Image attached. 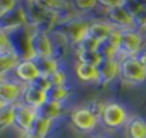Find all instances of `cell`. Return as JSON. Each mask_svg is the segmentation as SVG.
<instances>
[{"label": "cell", "instance_id": "cell-1", "mask_svg": "<svg viewBox=\"0 0 146 138\" xmlns=\"http://www.w3.org/2000/svg\"><path fill=\"white\" fill-rule=\"evenodd\" d=\"M23 9H24L27 24L34 27L37 31L47 33V30H50L54 26L57 13L48 10L44 1H27Z\"/></svg>", "mask_w": 146, "mask_h": 138}, {"label": "cell", "instance_id": "cell-2", "mask_svg": "<svg viewBox=\"0 0 146 138\" xmlns=\"http://www.w3.org/2000/svg\"><path fill=\"white\" fill-rule=\"evenodd\" d=\"M119 77L128 84H141L146 80V67L135 57H125L119 61Z\"/></svg>", "mask_w": 146, "mask_h": 138}, {"label": "cell", "instance_id": "cell-3", "mask_svg": "<svg viewBox=\"0 0 146 138\" xmlns=\"http://www.w3.org/2000/svg\"><path fill=\"white\" fill-rule=\"evenodd\" d=\"M99 118H101L102 124L106 128H111V130L121 128L122 125H125L128 123L126 111L118 102H109V104L104 105L102 110H101Z\"/></svg>", "mask_w": 146, "mask_h": 138}, {"label": "cell", "instance_id": "cell-4", "mask_svg": "<svg viewBox=\"0 0 146 138\" xmlns=\"http://www.w3.org/2000/svg\"><path fill=\"white\" fill-rule=\"evenodd\" d=\"M60 33L71 43H80L88 34L90 23L81 19H70L60 26Z\"/></svg>", "mask_w": 146, "mask_h": 138}, {"label": "cell", "instance_id": "cell-5", "mask_svg": "<svg viewBox=\"0 0 146 138\" xmlns=\"http://www.w3.org/2000/svg\"><path fill=\"white\" fill-rule=\"evenodd\" d=\"M142 43H143V36L141 33L135 30H122V39L118 47V53L122 54V58L135 57L142 50Z\"/></svg>", "mask_w": 146, "mask_h": 138}, {"label": "cell", "instance_id": "cell-6", "mask_svg": "<svg viewBox=\"0 0 146 138\" xmlns=\"http://www.w3.org/2000/svg\"><path fill=\"white\" fill-rule=\"evenodd\" d=\"M29 48L31 51V57H52L54 51L48 34L37 30L29 37Z\"/></svg>", "mask_w": 146, "mask_h": 138}, {"label": "cell", "instance_id": "cell-7", "mask_svg": "<svg viewBox=\"0 0 146 138\" xmlns=\"http://www.w3.org/2000/svg\"><path fill=\"white\" fill-rule=\"evenodd\" d=\"M37 117V113L36 110L24 105L23 102L20 104H14V121H13V125L21 131L23 134L29 133L34 120Z\"/></svg>", "mask_w": 146, "mask_h": 138}, {"label": "cell", "instance_id": "cell-8", "mask_svg": "<svg viewBox=\"0 0 146 138\" xmlns=\"http://www.w3.org/2000/svg\"><path fill=\"white\" fill-rule=\"evenodd\" d=\"M98 121V115L95 111L90 110V108H77L72 114H71V124L74 128H77L78 131L87 133L91 131Z\"/></svg>", "mask_w": 146, "mask_h": 138}, {"label": "cell", "instance_id": "cell-9", "mask_svg": "<svg viewBox=\"0 0 146 138\" xmlns=\"http://www.w3.org/2000/svg\"><path fill=\"white\" fill-rule=\"evenodd\" d=\"M98 86H106L116 76H119V61L116 58H102L97 67Z\"/></svg>", "mask_w": 146, "mask_h": 138}, {"label": "cell", "instance_id": "cell-10", "mask_svg": "<svg viewBox=\"0 0 146 138\" xmlns=\"http://www.w3.org/2000/svg\"><path fill=\"white\" fill-rule=\"evenodd\" d=\"M108 19H109V24H112L119 30H129L131 27H133L132 14L128 10L126 4L108 10Z\"/></svg>", "mask_w": 146, "mask_h": 138}, {"label": "cell", "instance_id": "cell-11", "mask_svg": "<svg viewBox=\"0 0 146 138\" xmlns=\"http://www.w3.org/2000/svg\"><path fill=\"white\" fill-rule=\"evenodd\" d=\"M24 24H27V21L23 7H16L13 11L0 16V30L4 33L9 30H17Z\"/></svg>", "mask_w": 146, "mask_h": 138}, {"label": "cell", "instance_id": "cell-12", "mask_svg": "<svg viewBox=\"0 0 146 138\" xmlns=\"http://www.w3.org/2000/svg\"><path fill=\"white\" fill-rule=\"evenodd\" d=\"M14 74L24 84H33L40 77V73H38V70L31 58L20 60L14 68Z\"/></svg>", "mask_w": 146, "mask_h": 138}, {"label": "cell", "instance_id": "cell-13", "mask_svg": "<svg viewBox=\"0 0 146 138\" xmlns=\"http://www.w3.org/2000/svg\"><path fill=\"white\" fill-rule=\"evenodd\" d=\"M21 100H23L24 105H27V107H30V108L37 111L47 101V92L41 91L40 88H37L33 84H26L23 87Z\"/></svg>", "mask_w": 146, "mask_h": 138}, {"label": "cell", "instance_id": "cell-14", "mask_svg": "<svg viewBox=\"0 0 146 138\" xmlns=\"http://www.w3.org/2000/svg\"><path fill=\"white\" fill-rule=\"evenodd\" d=\"M23 87L17 83L0 80V105H14L21 97Z\"/></svg>", "mask_w": 146, "mask_h": 138}, {"label": "cell", "instance_id": "cell-15", "mask_svg": "<svg viewBox=\"0 0 146 138\" xmlns=\"http://www.w3.org/2000/svg\"><path fill=\"white\" fill-rule=\"evenodd\" d=\"M112 30H113V26L106 21H94V23H90L87 36L97 40L98 43H104V42H106V39L109 37Z\"/></svg>", "mask_w": 146, "mask_h": 138}, {"label": "cell", "instance_id": "cell-16", "mask_svg": "<svg viewBox=\"0 0 146 138\" xmlns=\"http://www.w3.org/2000/svg\"><path fill=\"white\" fill-rule=\"evenodd\" d=\"M128 138H146V121L141 117H132L126 123Z\"/></svg>", "mask_w": 146, "mask_h": 138}, {"label": "cell", "instance_id": "cell-17", "mask_svg": "<svg viewBox=\"0 0 146 138\" xmlns=\"http://www.w3.org/2000/svg\"><path fill=\"white\" fill-rule=\"evenodd\" d=\"M33 63L36 64L40 76H51L58 68V61L54 57H31Z\"/></svg>", "mask_w": 146, "mask_h": 138}, {"label": "cell", "instance_id": "cell-18", "mask_svg": "<svg viewBox=\"0 0 146 138\" xmlns=\"http://www.w3.org/2000/svg\"><path fill=\"white\" fill-rule=\"evenodd\" d=\"M19 56L13 50L0 51V80L4 74H7L10 70H14L19 63Z\"/></svg>", "mask_w": 146, "mask_h": 138}, {"label": "cell", "instance_id": "cell-19", "mask_svg": "<svg viewBox=\"0 0 146 138\" xmlns=\"http://www.w3.org/2000/svg\"><path fill=\"white\" fill-rule=\"evenodd\" d=\"M61 111H62V107H61L60 102H54V101L47 100L36 113H37L38 117H43V118H46V120L52 123L55 118H58L61 115Z\"/></svg>", "mask_w": 146, "mask_h": 138}, {"label": "cell", "instance_id": "cell-20", "mask_svg": "<svg viewBox=\"0 0 146 138\" xmlns=\"http://www.w3.org/2000/svg\"><path fill=\"white\" fill-rule=\"evenodd\" d=\"M75 74L84 83H95L97 84L98 81V70L97 67H94V66L78 63L77 67H75Z\"/></svg>", "mask_w": 146, "mask_h": 138}, {"label": "cell", "instance_id": "cell-21", "mask_svg": "<svg viewBox=\"0 0 146 138\" xmlns=\"http://www.w3.org/2000/svg\"><path fill=\"white\" fill-rule=\"evenodd\" d=\"M128 10L132 14V20H133V27L136 29H146V4L143 3H135V7L126 6Z\"/></svg>", "mask_w": 146, "mask_h": 138}, {"label": "cell", "instance_id": "cell-22", "mask_svg": "<svg viewBox=\"0 0 146 138\" xmlns=\"http://www.w3.org/2000/svg\"><path fill=\"white\" fill-rule=\"evenodd\" d=\"M14 105H0V133L13 125Z\"/></svg>", "mask_w": 146, "mask_h": 138}, {"label": "cell", "instance_id": "cell-23", "mask_svg": "<svg viewBox=\"0 0 146 138\" xmlns=\"http://www.w3.org/2000/svg\"><path fill=\"white\" fill-rule=\"evenodd\" d=\"M50 127H51V121H48V120H46V118L37 115L29 133H31V134H34V135H37V137L44 138L47 134H48Z\"/></svg>", "mask_w": 146, "mask_h": 138}, {"label": "cell", "instance_id": "cell-24", "mask_svg": "<svg viewBox=\"0 0 146 138\" xmlns=\"http://www.w3.org/2000/svg\"><path fill=\"white\" fill-rule=\"evenodd\" d=\"M101 60H102V57H101L99 51H81V50H78V63H81V64L98 67Z\"/></svg>", "mask_w": 146, "mask_h": 138}, {"label": "cell", "instance_id": "cell-25", "mask_svg": "<svg viewBox=\"0 0 146 138\" xmlns=\"http://www.w3.org/2000/svg\"><path fill=\"white\" fill-rule=\"evenodd\" d=\"M68 95H70V90L67 87H51L47 91V100L61 104Z\"/></svg>", "mask_w": 146, "mask_h": 138}, {"label": "cell", "instance_id": "cell-26", "mask_svg": "<svg viewBox=\"0 0 146 138\" xmlns=\"http://www.w3.org/2000/svg\"><path fill=\"white\" fill-rule=\"evenodd\" d=\"M99 46H101V43H98L97 40L87 36L78 43V50H81V51H98Z\"/></svg>", "mask_w": 146, "mask_h": 138}, {"label": "cell", "instance_id": "cell-27", "mask_svg": "<svg viewBox=\"0 0 146 138\" xmlns=\"http://www.w3.org/2000/svg\"><path fill=\"white\" fill-rule=\"evenodd\" d=\"M50 83L52 87H65L67 83V76L64 74L62 70H57L55 73H52L51 76H48Z\"/></svg>", "mask_w": 146, "mask_h": 138}, {"label": "cell", "instance_id": "cell-28", "mask_svg": "<svg viewBox=\"0 0 146 138\" xmlns=\"http://www.w3.org/2000/svg\"><path fill=\"white\" fill-rule=\"evenodd\" d=\"M121 39H122V30L113 27V30L111 31V34H109V37L106 39L105 43H108L109 46H112L113 48L118 50V47H119V44H121Z\"/></svg>", "mask_w": 146, "mask_h": 138}, {"label": "cell", "instance_id": "cell-29", "mask_svg": "<svg viewBox=\"0 0 146 138\" xmlns=\"http://www.w3.org/2000/svg\"><path fill=\"white\" fill-rule=\"evenodd\" d=\"M97 4L98 1H95V0H75V1H72V6L78 11H88V10L94 9Z\"/></svg>", "mask_w": 146, "mask_h": 138}, {"label": "cell", "instance_id": "cell-30", "mask_svg": "<svg viewBox=\"0 0 146 138\" xmlns=\"http://www.w3.org/2000/svg\"><path fill=\"white\" fill-rule=\"evenodd\" d=\"M33 86H36L37 88H40L41 91H44V92H47L52 87L51 86V83H50V78L47 77V76H40L34 83H33Z\"/></svg>", "mask_w": 146, "mask_h": 138}, {"label": "cell", "instance_id": "cell-31", "mask_svg": "<svg viewBox=\"0 0 146 138\" xmlns=\"http://www.w3.org/2000/svg\"><path fill=\"white\" fill-rule=\"evenodd\" d=\"M16 7H17L16 0H0V16L13 11Z\"/></svg>", "mask_w": 146, "mask_h": 138}, {"label": "cell", "instance_id": "cell-32", "mask_svg": "<svg viewBox=\"0 0 146 138\" xmlns=\"http://www.w3.org/2000/svg\"><path fill=\"white\" fill-rule=\"evenodd\" d=\"M101 6H104V7H106L108 10H111V9H115V7H121V6H125L126 4V1H123V0H101V1H98Z\"/></svg>", "mask_w": 146, "mask_h": 138}, {"label": "cell", "instance_id": "cell-33", "mask_svg": "<svg viewBox=\"0 0 146 138\" xmlns=\"http://www.w3.org/2000/svg\"><path fill=\"white\" fill-rule=\"evenodd\" d=\"M10 40L7 37V33L1 31L0 30V51H6V50H10Z\"/></svg>", "mask_w": 146, "mask_h": 138}, {"label": "cell", "instance_id": "cell-34", "mask_svg": "<svg viewBox=\"0 0 146 138\" xmlns=\"http://www.w3.org/2000/svg\"><path fill=\"white\" fill-rule=\"evenodd\" d=\"M135 58H136L143 67H146V51L145 50H141V51L135 56Z\"/></svg>", "mask_w": 146, "mask_h": 138}, {"label": "cell", "instance_id": "cell-35", "mask_svg": "<svg viewBox=\"0 0 146 138\" xmlns=\"http://www.w3.org/2000/svg\"><path fill=\"white\" fill-rule=\"evenodd\" d=\"M21 138H41V137H37V135H34V134H31V133H26V134H23Z\"/></svg>", "mask_w": 146, "mask_h": 138}, {"label": "cell", "instance_id": "cell-36", "mask_svg": "<svg viewBox=\"0 0 146 138\" xmlns=\"http://www.w3.org/2000/svg\"><path fill=\"white\" fill-rule=\"evenodd\" d=\"M143 39H145V40H146V29H145V30H143Z\"/></svg>", "mask_w": 146, "mask_h": 138}, {"label": "cell", "instance_id": "cell-37", "mask_svg": "<svg viewBox=\"0 0 146 138\" xmlns=\"http://www.w3.org/2000/svg\"><path fill=\"white\" fill-rule=\"evenodd\" d=\"M98 138H104V137H98Z\"/></svg>", "mask_w": 146, "mask_h": 138}]
</instances>
